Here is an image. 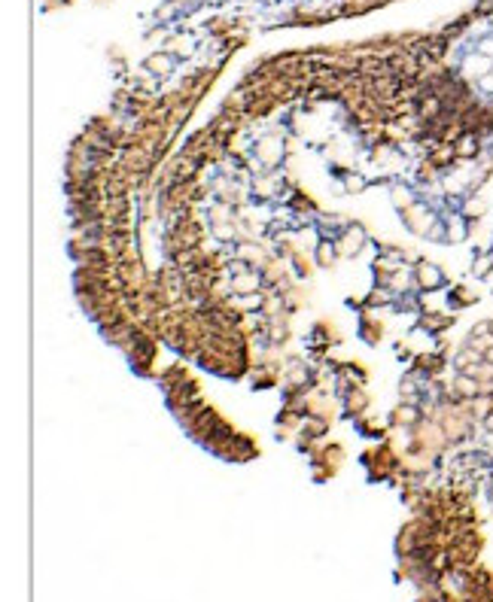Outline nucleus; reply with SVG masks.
Instances as JSON below:
<instances>
[{"label": "nucleus", "mask_w": 493, "mask_h": 602, "mask_svg": "<svg viewBox=\"0 0 493 602\" xmlns=\"http://www.w3.org/2000/svg\"><path fill=\"white\" fill-rule=\"evenodd\" d=\"M414 283L420 289H426V292H436V289H441L445 286V271H441L439 265H432V262H417V268H414Z\"/></svg>", "instance_id": "1"}, {"label": "nucleus", "mask_w": 493, "mask_h": 602, "mask_svg": "<svg viewBox=\"0 0 493 602\" xmlns=\"http://www.w3.org/2000/svg\"><path fill=\"white\" fill-rule=\"evenodd\" d=\"M180 64V55L177 52H153L146 58V70L156 73V77H171Z\"/></svg>", "instance_id": "2"}, {"label": "nucleus", "mask_w": 493, "mask_h": 602, "mask_svg": "<svg viewBox=\"0 0 493 602\" xmlns=\"http://www.w3.org/2000/svg\"><path fill=\"white\" fill-rule=\"evenodd\" d=\"M363 240H365V231L359 229V225H350V229L341 231V238L335 240V247H338L341 256H356V249L363 247Z\"/></svg>", "instance_id": "3"}, {"label": "nucleus", "mask_w": 493, "mask_h": 602, "mask_svg": "<svg viewBox=\"0 0 493 602\" xmlns=\"http://www.w3.org/2000/svg\"><path fill=\"white\" fill-rule=\"evenodd\" d=\"M454 389L460 392V399H475L481 392V383H478V378H472L469 371H460V374H454Z\"/></svg>", "instance_id": "4"}, {"label": "nucleus", "mask_w": 493, "mask_h": 602, "mask_svg": "<svg viewBox=\"0 0 493 602\" xmlns=\"http://www.w3.org/2000/svg\"><path fill=\"white\" fill-rule=\"evenodd\" d=\"M259 155L265 158V164H278L283 155V140L280 137H262L259 140Z\"/></svg>", "instance_id": "5"}, {"label": "nucleus", "mask_w": 493, "mask_h": 602, "mask_svg": "<svg viewBox=\"0 0 493 602\" xmlns=\"http://www.w3.org/2000/svg\"><path fill=\"white\" fill-rule=\"evenodd\" d=\"M259 286H262V277H259V274H253V271H247V274H241V277L232 280V289H235V295H256Z\"/></svg>", "instance_id": "6"}, {"label": "nucleus", "mask_w": 493, "mask_h": 602, "mask_svg": "<svg viewBox=\"0 0 493 602\" xmlns=\"http://www.w3.org/2000/svg\"><path fill=\"white\" fill-rule=\"evenodd\" d=\"M335 253H338L335 240H320V244H317V265L329 268L332 262H335Z\"/></svg>", "instance_id": "7"}, {"label": "nucleus", "mask_w": 493, "mask_h": 602, "mask_svg": "<svg viewBox=\"0 0 493 602\" xmlns=\"http://www.w3.org/2000/svg\"><path fill=\"white\" fill-rule=\"evenodd\" d=\"M445 229H448V240H450V244H457V240H466V234H469L463 216H457V219H448Z\"/></svg>", "instance_id": "8"}, {"label": "nucleus", "mask_w": 493, "mask_h": 602, "mask_svg": "<svg viewBox=\"0 0 493 602\" xmlns=\"http://www.w3.org/2000/svg\"><path fill=\"white\" fill-rule=\"evenodd\" d=\"M211 234L216 240H222V244H235L238 240V229L235 225H229V222H216L213 229H211Z\"/></svg>", "instance_id": "9"}, {"label": "nucleus", "mask_w": 493, "mask_h": 602, "mask_svg": "<svg viewBox=\"0 0 493 602\" xmlns=\"http://www.w3.org/2000/svg\"><path fill=\"white\" fill-rule=\"evenodd\" d=\"M490 271H493V253H478L475 256V265H472L475 277H490Z\"/></svg>", "instance_id": "10"}, {"label": "nucleus", "mask_w": 493, "mask_h": 602, "mask_svg": "<svg viewBox=\"0 0 493 602\" xmlns=\"http://www.w3.org/2000/svg\"><path fill=\"white\" fill-rule=\"evenodd\" d=\"M390 195H393V201H396V207H414V195H411V189H405V186H393V189H390Z\"/></svg>", "instance_id": "11"}, {"label": "nucleus", "mask_w": 493, "mask_h": 602, "mask_svg": "<svg viewBox=\"0 0 493 602\" xmlns=\"http://www.w3.org/2000/svg\"><path fill=\"white\" fill-rule=\"evenodd\" d=\"M399 420H402V423H417V420H420V411H417L411 401H408V405L399 408Z\"/></svg>", "instance_id": "12"}, {"label": "nucleus", "mask_w": 493, "mask_h": 602, "mask_svg": "<svg viewBox=\"0 0 493 602\" xmlns=\"http://www.w3.org/2000/svg\"><path fill=\"white\" fill-rule=\"evenodd\" d=\"M344 189H347V192H363V189H365V180H363V177H347Z\"/></svg>", "instance_id": "13"}, {"label": "nucleus", "mask_w": 493, "mask_h": 602, "mask_svg": "<svg viewBox=\"0 0 493 602\" xmlns=\"http://www.w3.org/2000/svg\"><path fill=\"white\" fill-rule=\"evenodd\" d=\"M481 356H484V365H493V347H490V350H484Z\"/></svg>", "instance_id": "14"}, {"label": "nucleus", "mask_w": 493, "mask_h": 602, "mask_svg": "<svg viewBox=\"0 0 493 602\" xmlns=\"http://www.w3.org/2000/svg\"><path fill=\"white\" fill-rule=\"evenodd\" d=\"M259 3H265V6H278V3H283V0H259Z\"/></svg>", "instance_id": "15"}, {"label": "nucleus", "mask_w": 493, "mask_h": 602, "mask_svg": "<svg viewBox=\"0 0 493 602\" xmlns=\"http://www.w3.org/2000/svg\"><path fill=\"white\" fill-rule=\"evenodd\" d=\"M207 3H211V6H220V3H222V0H207Z\"/></svg>", "instance_id": "16"}, {"label": "nucleus", "mask_w": 493, "mask_h": 602, "mask_svg": "<svg viewBox=\"0 0 493 602\" xmlns=\"http://www.w3.org/2000/svg\"><path fill=\"white\" fill-rule=\"evenodd\" d=\"M490 155H493V149H490Z\"/></svg>", "instance_id": "17"}]
</instances>
